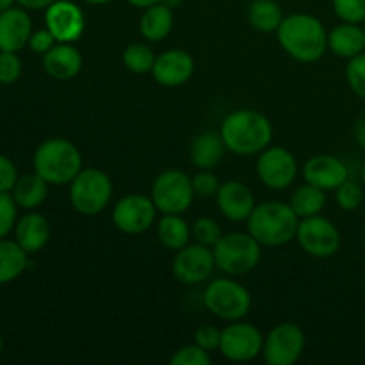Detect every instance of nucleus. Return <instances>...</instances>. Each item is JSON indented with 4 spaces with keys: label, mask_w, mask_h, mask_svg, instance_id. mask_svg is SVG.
Listing matches in <instances>:
<instances>
[{
    "label": "nucleus",
    "mask_w": 365,
    "mask_h": 365,
    "mask_svg": "<svg viewBox=\"0 0 365 365\" xmlns=\"http://www.w3.org/2000/svg\"><path fill=\"white\" fill-rule=\"evenodd\" d=\"M195 73V59L185 50L173 48L159 53L152 68L157 84L164 88H178L185 84Z\"/></svg>",
    "instance_id": "obj_16"
},
{
    "label": "nucleus",
    "mask_w": 365,
    "mask_h": 365,
    "mask_svg": "<svg viewBox=\"0 0 365 365\" xmlns=\"http://www.w3.org/2000/svg\"><path fill=\"white\" fill-rule=\"evenodd\" d=\"M303 178L307 184H312L323 191H335L342 182L349 178L348 166L339 157L321 155L310 157L303 166Z\"/></svg>",
    "instance_id": "obj_17"
},
{
    "label": "nucleus",
    "mask_w": 365,
    "mask_h": 365,
    "mask_svg": "<svg viewBox=\"0 0 365 365\" xmlns=\"http://www.w3.org/2000/svg\"><path fill=\"white\" fill-rule=\"evenodd\" d=\"M170 362L171 365H209L210 355L198 344H189L175 351Z\"/></svg>",
    "instance_id": "obj_36"
},
{
    "label": "nucleus",
    "mask_w": 365,
    "mask_h": 365,
    "mask_svg": "<svg viewBox=\"0 0 365 365\" xmlns=\"http://www.w3.org/2000/svg\"><path fill=\"white\" fill-rule=\"evenodd\" d=\"M32 21L27 11L9 7L0 13V52H18L29 45Z\"/></svg>",
    "instance_id": "obj_19"
},
{
    "label": "nucleus",
    "mask_w": 365,
    "mask_h": 365,
    "mask_svg": "<svg viewBox=\"0 0 365 365\" xmlns=\"http://www.w3.org/2000/svg\"><path fill=\"white\" fill-rule=\"evenodd\" d=\"M192 180L182 170H166L152 185V200L163 214H184L195 200Z\"/></svg>",
    "instance_id": "obj_8"
},
{
    "label": "nucleus",
    "mask_w": 365,
    "mask_h": 365,
    "mask_svg": "<svg viewBox=\"0 0 365 365\" xmlns=\"http://www.w3.org/2000/svg\"><path fill=\"white\" fill-rule=\"evenodd\" d=\"M46 29L59 43H75L86 29V18L81 7L70 0H56L46 7Z\"/></svg>",
    "instance_id": "obj_15"
},
{
    "label": "nucleus",
    "mask_w": 365,
    "mask_h": 365,
    "mask_svg": "<svg viewBox=\"0 0 365 365\" xmlns=\"http://www.w3.org/2000/svg\"><path fill=\"white\" fill-rule=\"evenodd\" d=\"M334 11L342 21L362 24L365 21V0H331Z\"/></svg>",
    "instance_id": "obj_34"
},
{
    "label": "nucleus",
    "mask_w": 365,
    "mask_h": 365,
    "mask_svg": "<svg viewBox=\"0 0 365 365\" xmlns=\"http://www.w3.org/2000/svg\"><path fill=\"white\" fill-rule=\"evenodd\" d=\"M113 198V182L98 168H84L70 182V203L78 214L96 216Z\"/></svg>",
    "instance_id": "obj_5"
},
{
    "label": "nucleus",
    "mask_w": 365,
    "mask_h": 365,
    "mask_svg": "<svg viewBox=\"0 0 365 365\" xmlns=\"http://www.w3.org/2000/svg\"><path fill=\"white\" fill-rule=\"evenodd\" d=\"M21 75V61L16 52H0V84H14Z\"/></svg>",
    "instance_id": "obj_38"
},
{
    "label": "nucleus",
    "mask_w": 365,
    "mask_h": 365,
    "mask_svg": "<svg viewBox=\"0 0 365 365\" xmlns=\"http://www.w3.org/2000/svg\"><path fill=\"white\" fill-rule=\"evenodd\" d=\"M157 237L164 248L178 252L191 241V227L187 221L182 220L180 214H164L163 220L157 223Z\"/></svg>",
    "instance_id": "obj_26"
},
{
    "label": "nucleus",
    "mask_w": 365,
    "mask_h": 365,
    "mask_svg": "<svg viewBox=\"0 0 365 365\" xmlns=\"http://www.w3.org/2000/svg\"><path fill=\"white\" fill-rule=\"evenodd\" d=\"M86 4H91V6H103V4H109L110 0H84Z\"/></svg>",
    "instance_id": "obj_47"
},
{
    "label": "nucleus",
    "mask_w": 365,
    "mask_h": 365,
    "mask_svg": "<svg viewBox=\"0 0 365 365\" xmlns=\"http://www.w3.org/2000/svg\"><path fill=\"white\" fill-rule=\"evenodd\" d=\"M16 202L9 192H0V239L16 227Z\"/></svg>",
    "instance_id": "obj_37"
},
{
    "label": "nucleus",
    "mask_w": 365,
    "mask_h": 365,
    "mask_svg": "<svg viewBox=\"0 0 365 365\" xmlns=\"http://www.w3.org/2000/svg\"><path fill=\"white\" fill-rule=\"evenodd\" d=\"M225 145L221 134L216 132H203L195 138L191 145V163L198 170H214L225 155Z\"/></svg>",
    "instance_id": "obj_23"
},
{
    "label": "nucleus",
    "mask_w": 365,
    "mask_h": 365,
    "mask_svg": "<svg viewBox=\"0 0 365 365\" xmlns=\"http://www.w3.org/2000/svg\"><path fill=\"white\" fill-rule=\"evenodd\" d=\"M328 48L342 59H353L365 52V29L359 24H344L331 29L328 34Z\"/></svg>",
    "instance_id": "obj_22"
},
{
    "label": "nucleus",
    "mask_w": 365,
    "mask_h": 365,
    "mask_svg": "<svg viewBox=\"0 0 365 365\" xmlns=\"http://www.w3.org/2000/svg\"><path fill=\"white\" fill-rule=\"evenodd\" d=\"M173 29V9L163 2L146 7L139 20V31L148 41H163Z\"/></svg>",
    "instance_id": "obj_24"
},
{
    "label": "nucleus",
    "mask_w": 365,
    "mask_h": 365,
    "mask_svg": "<svg viewBox=\"0 0 365 365\" xmlns=\"http://www.w3.org/2000/svg\"><path fill=\"white\" fill-rule=\"evenodd\" d=\"M18 180V171L13 160L0 153V192L13 191Z\"/></svg>",
    "instance_id": "obj_40"
},
{
    "label": "nucleus",
    "mask_w": 365,
    "mask_h": 365,
    "mask_svg": "<svg viewBox=\"0 0 365 365\" xmlns=\"http://www.w3.org/2000/svg\"><path fill=\"white\" fill-rule=\"evenodd\" d=\"M81 152L68 139H46L34 153V171L52 185L70 184L81 173Z\"/></svg>",
    "instance_id": "obj_4"
},
{
    "label": "nucleus",
    "mask_w": 365,
    "mask_h": 365,
    "mask_svg": "<svg viewBox=\"0 0 365 365\" xmlns=\"http://www.w3.org/2000/svg\"><path fill=\"white\" fill-rule=\"evenodd\" d=\"M48 196V182L38 173H27L18 177L13 187V198L21 209H36Z\"/></svg>",
    "instance_id": "obj_25"
},
{
    "label": "nucleus",
    "mask_w": 365,
    "mask_h": 365,
    "mask_svg": "<svg viewBox=\"0 0 365 365\" xmlns=\"http://www.w3.org/2000/svg\"><path fill=\"white\" fill-rule=\"evenodd\" d=\"M29 253L16 241L0 239V285L16 280L29 266Z\"/></svg>",
    "instance_id": "obj_27"
},
{
    "label": "nucleus",
    "mask_w": 365,
    "mask_h": 365,
    "mask_svg": "<svg viewBox=\"0 0 365 365\" xmlns=\"http://www.w3.org/2000/svg\"><path fill=\"white\" fill-rule=\"evenodd\" d=\"M260 242L253 237L252 234H242V232H234V234H223V237L214 246V259L216 266L223 273L237 277V274H246L255 269L259 264L260 255Z\"/></svg>",
    "instance_id": "obj_6"
},
{
    "label": "nucleus",
    "mask_w": 365,
    "mask_h": 365,
    "mask_svg": "<svg viewBox=\"0 0 365 365\" xmlns=\"http://www.w3.org/2000/svg\"><path fill=\"white\" fill-rule=\"evenodd\" d=\"M282 48L299 63H316L328 48V34L323 21L309 13L289 14L277 31Z\"/></svg>",
    "instance_id": "obj_1"
},
{
    "label": "nucleus",
    "mask_w": 365,
    "mask_h": 365,
    "mask_svg": "<svg viewBox=\"0 0 365 365\" xmlns=\"http://www.w3.org/2000/svg\"><path fill=\"white\" fill-rule=\"evenodd\" d=\"M221 342V330H217L212 324H203L198 330L195 331V344H198L200 348H203L205 351H214V349H220Z\"/></svg>",
    "instance_id": "obj_39"
},
{
    "label": "nucleus",
    "mask_w": 365,
    "mask_h": 365,
    "mask_svg": "<svg viewBox=\"0 0 365 365\" xmlns=\"http://www.w3.org/2000/svg\"><path fill=\"white\" fill-rule=\"evenodd\" d=\"M346 81L359 98L365 100V52L349 59L346 66Z\"/></svg>",
    "instance_id": "obj_33"
},
{
    "label": "nucleus",
    "mask_w": 365,
    "mask_h": 365,
    "mask_svg": "<svg viewBox=\"0 0 365 365\" xmlns=\"http://www.w3.org/2000/svg\"><path fill=\"white\" fill-rule=\"evenodd\" d=\"M217 207L227 220L241 223L248 221L255 209V195L246 184L237 180H228L221 184L220 192L216 196Z\"/></svg>",
    "instance_id": "obj_18"
},
{
    "label": "nucleus",
    "mask_w": 365,
    "mask_h": 365,
    "mask_svg": "<svg viewBox=\"0 0 365 365\" xmlns=\"http://www.w3.org/2000/svg\"><path fill=\"white\" fill-rule=\"evenodd\" d=\"M157 207L152 196L127 195L113 209V223L120 232L128 235H138L146 232L155 223Z\"/></svg>",
    "instance_id": "obj_12"
},
{
    "label": "nucleus",
    "mask_w": 365,
    "mask_h": 365,
    "mask_svg": "<svg viewBox=\"0 0 365 365\" xmlns=\"http://www.w3.org/2000/svg\"><path fill=\"white\" fill-rule=\"evenodd\" d=\"M14 2L20 4L21 7H25V9H46V7L50 6V4H53L56 0H14Z\"/></svg>",
    "instance_id": "obj_42"
},
{
    "label": "nucleus",
    "mask_w": 365,
    "mask_h": 365,
    "mask_svg": "<svg viewBox=\"0 0 365 365\" xmlns=\"http://www.w3.org/2000/svg\"><path fill=\"white\" fill-rule=\"evenodd\" d=\"M299 246L305 253L316 259H330L341 248V232L323 216L303 217L298 225L296 234Z\"/></svg>",
    "instance_id": "obj_9"
},
{
    "label": "nucleus",
    "mask_w": 365,
    "mask_h": 365,
    "mask_svg": "<svg viewBox=\"0 0 365 365\" xmlns=\"http://www.w3.org/2000/svg\"><path fill=\"white\" fill-rule=\"evenodd\" d=\"M155 53L150 48L146 43H132L127 48L123 50V59L125 68L132 73H148L152 71L153 64H155Z\"/></svg>",
    "instance_id": "obj_30"
},
{
    "label": "nucleus",
    "mask_w": 365,
    "mask_h": 365,
    "mask_svg": "<svg viewBox=\"0 0 365 365\" xmlns=\"http://www.w3.org/2000/svg\"><path fill=\"white\" fill-rule=\"evenodd\" d=\"M43 68L56 81H71L82 70V53L73 43H59L43 56Z\"/></svg>",
    "instance_id": "obj_20"
},
{
    "label": "nucleus",
    "mask_w": 365,
    "mask_h": 365,
    "mask_svg": "<svg viewBox=\"0 0 365 365\" xmlns=\"http://www.w3.org/2000/svg\"><path fill=\"white\" fill-rule=\"evenodd\" d=\"M305 351V334L296 323H280L264 339L262 355L269 365H292Z\"/></svg>",
    "instance_id": "obj_10"
},
{
    "label": "nucleus",
    "mask_w": 365,
    "mask_h": 365,
    "mask_svg": "<svg viewBox=\"0 0 365 365\" xmlns=\"http://www.w3.org/2000/svg\"><path fill=\"white\" fill-rule=\"evenodd\" d=\"M160 2L164 4V6L171 7V9H175V7H178L182 4V0H160Z\"/></svg>",
    "instance_id": "obj_45"
},
{
    "label": "nucleus",
    "mask_w": 365,
    "mask_h": 365,
    "mask_svg": "<svg viewBox=\"0 0 365 365\" xmlns=\"http://www.w3.org/2000/svg\"><path fill=\"white\" fill-rule=\"evenodd\" d=\"M191 180L195 195L200 196V198H216L217 192H220L221 182L212 173V170H200Z\"/></svg>",
    "instance_id": "obj_35"
},
{
    "label": "nucleus",
    "mask_w": 365,
    "mask_h": 365,
    "mask_svg": "<svg viewBox=\"0 0 365 365\" xmlns=\"http://www.w3.org/2000/svg\"><path fill=\"white\" fill-rule=\"evenodd\" d=\"M355 139L360 148L365 150V120H360L355 127Z\"/></svg>",
    "instance_id": "obj_43"
},
{
    "label": "nucleus",
    "mask_w": 365,
    "mask_h": 365,
    "mask_svg": "<svg viewBox=\"0 0 365 365\" xmlns=\"http://www.w3.org/2000/svg\"><path fill=\"white\" fill-rule=\"evenodd\" d=\"M130 6L134 7H139V9H146V7L153 6V4H159L160 0H127Z\"/></svg>",
    "instance_id": "obj_44"
},
{
    "label": "nucleus",
    "mask_w": 365,
    "mask_h": 365,
    "mask_svg": "<svg viewBox=\"0 0 365 365\" xmlns=\"http://www.w3.org/2000/svg\"><path fill=\"white\" fill-rule=\"evenodd\" d=\"M335 200H337V205L341 207L346 212H353V210L359 209L364 202V189L360 187V184H356L355 180H346L335 189Z\"/></svg>",
    "instance_id": "obj_32"
},
{
    "label": "nucleus",
    "mask_w": 365,
    "mask_h": 365,
    "mask_svg": "<svg viewBox=\"0 0 365 365\" xmlns=\"http://www.w3.org/2000/svg\"><path fill=\"white\" fill-rule=\"evenodd\" d=\"M203 303L210 314L225 321H239L252 310V294L235 280L220 278L207 285Z\"/></svg>",
    "instance_id": "obj_7"
},
{
    "label": "nucleus",
    "mask_w": 365,
    "mask_h": 365,
    "mask_svg": "<svg viewBox=\"0 0 365 365\" xmlns=\"http://www.w3.org/2000/svg\"><path fill=\"white\" fill-rule=\"evenodd\" d=\"M191 235L196 242L203 246H209L214 248L217 245L221 237H223V228L212 217H200L192 223L191 227Z\"/></svg>",
    "instance_id": "obj_31"
},
{
    "label": "nucleus",
    "mask_w": 365,
    "mask_h": 365,
    "mask_svg": "<svg viewBox=\"0 0 365 365\" xmlns=\"http://www.w3.org/2000/svg\"><path fill=\"white\" fill-rule=\"evenodd\" d=\"M16 242L27 253H38L46 246L50 239V225L45 216L38 212H29L16 221L14 227Z\"/></svg>",
    "instance_id": "obj_21"
},
{
    "label": "nucleus",
    "mask_w": 365,
    "mask_h": 365,
    "mask_svg": "<svg viewBox=\"0 0 365 365\" xmlns=\"http://www.w3.org/2000/svg\"><path fill=\"white\" fill-rule=\"evenodd\" d=\"M299 217L289 203L264 202L253 209L248 217V232L262 246L278 248L298 234Z\"/></svg>",
    "instance_id": "obj_3"
},
{
    "label": "nucleus",
    "mask_w": 365,
    "mask_h": 365,
    "mask_svg": "<svg viewBox=\"0 0 365 365\" xmlns=\"http://www.w3.org/2000/svg\"><path fill=\"white\" fill-rule=\"evenodd\" d=\"M289 205L292 207V210L302 220L303 217L317 216V214L323 212L324 205H327V191L312 184H305L292 192Z\"/></svg>",
    "instance_id": "obj_29"
},
{
    "label": "nucleus",
    "mask_w": 365,
    "mask_h": 365,
    "mask_svg": "<svg viewBox=\"0 0 365 365\" xmlns=\"http://www.w3.org/2000/svg\"><path fill=\"white\" fill-rule=\"evenodd\" d=\"M216 267L214 252L200 242L178 250L173 260V274L180 284L196 285L209 280Z\"/></svg>",
    "instance_id": "obj_14"
},
{
    "label": "nucleus",
    "mask_w": 365,
    "mask_h": 365,
    "mask_svg": "<svg viewBox=\"0 0 365 365\" xmlns=\"http://www.w3.org/2000/svg\"><path fill=\"white\" fill-rule=\"evenodd\" d=\"M264 335L259 328L241 319L221 330L220 351L232 362H250L262 353Z\"/></svg>",
    "instance_id": "obj_11"
},
{
    "label": "nucleus",
    "mask_w": 365,
    "mask_h": 365,
    "mask_svg": "<svg viewBox=\"0 0 365 365\" xmlns=\"http://www.w3.org/2000/svg\"><path fill=\"white\" fill-rule=\"evenodd\" d=\"M13 2L14 0H0V13L6 9H9V7H13Z\"/></svg>",
    "instance_id": "obj_46"
},
{
    "label": "nucleus",
    "mask_w": 365,
    "mask_h": 365,
    "mask_svg": "<svg viewBox=\"0 0 365 365\" xmlns=\"http://www.w3.org/2000/svg\"><path fill=\"white\" fill-rule=\"evenodd\" d=\"M362 180H364V185H365V163H364V168H362Z\"/></svg>",
    "instance_id": "obj_48"
},
{
    "label": "nucleus",
    "mask_w": 365,
    "mask_h": 365,
    "mask_svg": "<svg viewBox=\"0 0 365 365\" xmlns=\"http://www.w3.org/2000/svg\"><path fill=\"white\" fill-rule=\"evenodd\" d=\"M257 175L266 187L273 191H284L296 180L298 163L287 148L267 146L264 152L259 153Z\"/></svg>",
    "instance_id": "obj_13"
},
{
    "label": "nucleus",
    "mask_w": 365,
    "mask_h": 365,
    "mask_svg": "<svg viewBox=\"0 0 365 365\" xmlns=\"http://www.w3.org/2000/svg\"><path fill=\"white\" fill-rule=\"evenodd\" d=\"M56 36L48 31V29H43V31H36L31 34V39H29V46H31L32 52L43 53L45 56L53 45H56Z\"/></svg>",
    "instance_id": "obj_41"
},
{
    "label": "nucleus",
    "mask_w": 365,
    "mask_h": 365,
    "mask_svg": "<svg viewBox=\"0 0 365 365\" xmlns=\"http://www.w3.org/2000/svg\"><path fill=\"white\" fill-rule=\"evenodd\" d=\"M284 18V11L277 0H253L248 7L250 24L260 32H277Z\"/></svg>",
    "instance_id": "obj_28"
},
{
    "label": "nucleus",
    "mask_w": 365,
    "mask_h": 365,
    "mask_svg": "<svg viewBox=\"0 0 365 365\" xmlns=\"http://www.w3.org/2000/svg\"><path fill=\"white\" fill-rule=\"evenodd\" d=\"M220 134L228 152L245 157L257 155L269 146L273 125L259 110L239 109L225 118Z\"/></svg>",
    "instance_id": "obj_2"
},
{
    "label": "nucleus",
    "mask_w": 365,
    "mask_h": 365,
    "mask_svg": "<svg viewBox=\"0 0 365 365\" xmlns=\"http://www.w3.org/2000/svg\"><path fill=\"white\" fill-rule=\"evenodd\" d=\"M2 348H4V341H2V335H0V353H2Z\"/></svg>",
    "instance_id": "obj_49"
}]
</instances>
